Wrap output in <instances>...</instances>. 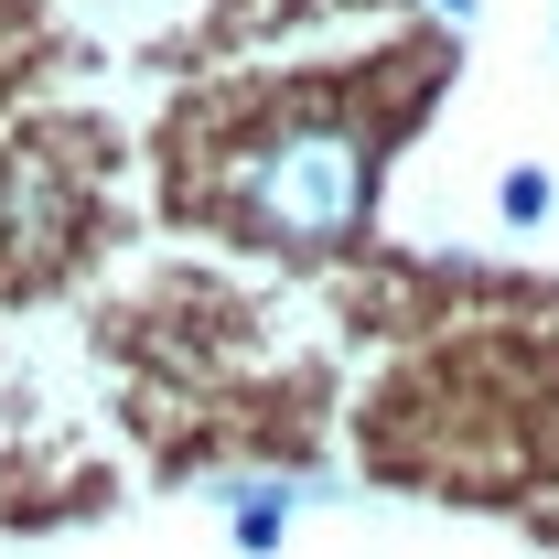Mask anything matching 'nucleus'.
Wrapping results in <instances>:
<instances>
[{
  "label": "nucleus",
  "instance_id": "nucleus-3",
  "mask_svg": "<svg viewBox=\"0 0 559 559\" xmlns=\"http://www.w3.org/2000/svg\"><path fill=\"white\" fill-rule=\"evenodd\" d=\"M290 516H301V485H248V495H237V549L270 559L280 538H290Z\"/></svg>",
  "mask_w": 559,
  "mask_h": 559
},
{
  "label": "nucleus",
  "instance_id": "nucleus-4",
  "mask_svg": "<svg viewBox=\"0 0 559 559\" xmlns=\"http://www.w3.org/2000/svg\"><path fill=\"white\" fill-rule=\"evenodd\" d=\"M495 205L516 215V226H538V215H549L559 194H549V173H538V162H516V173H506V194H495Z\"/></svg>",
  "mask_w": 559,
  "mask_h": 559
},
{
  "label": "nucleus",
  "instance_id": "nucleus-2",
  "mask_svg": "<svg viewBox=\"0 0 559 559\" xmlns=\"http://www.w3.org/2000/svg\"><path fill=\"white\" fill-rule=\"evenodd\" d=\"M75 183H66V162L55 151H11L0 162V270L11 280H33V270H55L75 248Z\"/></svg>",
  "mask_w": 559,
  "mask_h": 559
},
{
  "label": "nucleus",
  "instance_id": "nucleus-1",
  "mask_svg": "<svg viewBox=\"0 0 559 559\" xmlns=\"http://www.w3.org/2000/svg\"><path fill=\"white\" fill-rule=\"evenodd\" d=\"M366 183H377V140L355 130L345 108H312V119H280V130L248 140L226 162L215 205L248 237H270V248H334L366 215Z\"/></svg>",
  "mask_w": 559,
  "mask_h": 559
},
{
  "label": "nucleus",
  "instance_id": "nucleus-5",
  "mask_svg": "<svg viewBox=\"0 0 559 559\" xmlns=\"http://www.w3.org/2000/svg\"><path fill=\"white\" fill-rule=\"evenodd\" d=\"M441 11H452V22H463V11H474V0H441Z\"/></svg>",
  "mask_w": 559,
  "mask_h": 559
}]
</instances>
